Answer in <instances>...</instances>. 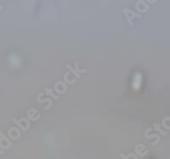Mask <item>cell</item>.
<instances>
[{"label": "cell", "mask_w": 170, "mask_h": 159, "mask_svg": "<svg viewBox=\"0 0 170 159\" xmlns=\"http://www.w3.org/2000/svg\"><path fill=\"white\" fill-rule=\"evenodd\" d=\"M153 129L156 130V131L160 132V134L163 136L168 134V131H167V130H162L161 129V125H160V124H156V123L153 124Z\"/></svg>", "instance_id": "5"}, {"label": "cell", "mask_w": 170, "mask_h": 159, "mask_svg": "<svg viewBox=\"0 0 170 159\" xmlns=\"http://www.w3.org/2000/svg\"><path fill=\"white\" fill-rule=\"evenodd\" d=\"M4 151L0 150V154H4Z\"/></svg>", "instance_id": "14"}, {"label": "cell", "mask_w": 170, "mask_h": 159, "mask_svg": "<svg viewBox=\"0 0 170 159\" xmlns=\"http://www.w3.org/2000/svg\"><path fill=\"white\" fill-rule=\"evenodd\" d=\"M134 151H135V154L137 155V157H143L148 153L149 151L146 149V147L143 144H138L135 146L134 147Z\"/></svg>", "instance_id": "1"}, {"label": "cell", "mask_w": 170, "mask_h": 159, "mask_svg": "<svg viewBox=\"0 0 170 159\" xmlns=\"http://www.w3.org/2000/svg\"><path fill=\"white\" fill-rule=\"evenodd\" d=\"M120 157H123V159H129V157H127V156H125L123 153H121V154H120Z\"/></svg>", "instance_id": "12"}, {"label": "cell", "mask_w": 170, "mask_h": 159, "mask_svg": "<svg viewBox=\"0 0 170 159\" xmlns=\"http://www.w3.org/2000/svg\"><path fill=\"white\" fill-rule=\"evenodd\" d=\"M45 91H46V95H47V96H50L51 97L53 98L54 100H59V99H60V96H59V95H58V96L54 95V94L53 93L52 90H50L49 88L46 87V88H45Z\"/></svg>", "instance_id": "7"}, {"label": "cell", "mask_w": 170, "mask_h": 159, "mask_svg": "<svg viewBox=\"0 0 170 159\" xmlns=\"http://www.w3.org/2000/svg\"><path fill=\"white\" fill-rule=\"evenodd\" d=\"M125 9V11H126L128 14H130L132 16H134L135 18H141L142 17V15H141L140 14H139V13H136V12H134V11H132V10H130L129 9Z\"/></svg>", "instance_id": "10"}, {"label": "cell", "mask_w": 170, "mask_h": 159, "mask_svg": "<svg viewBox=\"0 0 170 159\" xmlns=\"http://www.w3.org/2000/svg\"><path fill=\"white\" fill-rule=\"evenodd\" d=\"M43 92H40L39 94L37 95V103H49V105L46 107H44V110H48L49 109H50L51 106L53 105V101L51 98H45V99H41V97L43 96Z\"/></svg>", "instance_id": "2"}, {"label": "cell", "mask_w": 170, "mask_h": 159, "mask_svg": "<svg viewBox=\"0 0 170 159\" xmlns=\"http://www.w3.org/2000/svg\"><path fill=\"white\" fill-rule=\"evenodd\" d=\"M146 2H148V3H150V4H155V3L156 2V0H154V1H150V0H147Z\"/></svg>", "instance_id": "13"}, {"label": "cell", "mask_w": 170, "mask_h": 159, "mask_svg": "<svg viewBox=\"0 0 170 159\" xmlns=\"http://www.w3.org/2000/svg\"><path fill=\"white\" fill-rule=\"evenodd\" d=\"M66 68L68 69L69 70H70L71 72H72V74L76 76L77 78H78V79H79L80 77H81V75H80L78 74V72H77V71L75 70V69H73V68L72 67V65H71L70 63H67V64H66Z\"/></svg>", "instance_id": "9"}, {"label": "cell", "mask_w": 170, "mask_h": 159, "mask_svg": "<svg viewBox=\"0 0 170 159\" xmlns=\"http://www.w3.org/2000/svg\"><path fill=\"white\" fill-rule=\"evenodd\" d=\"M2 9H3V5H1V6H0V10H1Z\"/></svg>", "instance_id": "15"}, {"label": "cell", "mask_w": 170, "mask_h": 159, "mask_svg": "<svg viewBox=\"0 0 170 159\" xmlns=\"http://www.w3.org/2000/svg\"><path fill=\"white\" fill-rule=\"evenodd\" d=\"M37 113V111L35 109L34 111H33V114H30L29 113H27V119H29V120H31L32 122H35V121H37V120H38L40 119V117H41V115L40 114H37V116H36V117H33V115L35 113Z\"/></svg>", "instance_id": "4"}, {"label": "cell", "mask_w": 170, "mask_h": 159, "mask_svg": "<svg viewBox=\"0 0 170 159\" xmlns=\"http://www.w3.org/2000/svg\"><path fill=\"white\" fill-rule=\"evenodd\" d=\"M123 14H124V15H125V17H126L128 22H129V25H130V26H132V25H133V19H134L135 17L132 16L131 15H129L126 11H125V9H123Z\"/></svg>", "instance_id": "8"}, {"label": "cell", "mask_w": 170, "mask_h": 159, "mask_svg": "<svg viewBox=\"0 0 170 159\" xmlns=\"http://www.w3.org/2000/svg\"><path fill=\"white\" fill-rule=\"evenodd\" d=\"M150 130H152V128H148V129L146 130V132H145V138H146V139H148V140L156 138V141L155 142L152 143L153 146H156V144H158V143L160 142V138H161V137H160V135H159L158 134H153V135H149L148 134H149V132L150 131Z\"/></svg>", "instance_id": "3"}, {"label": "cell", "mask_w": 170, "mask_h": 159, "mask_svg": "<svg viewBox=\"0 0 170 159\" xmlns=\"http://www.w3.org/2000/svg\"><path fill=\"white\" fill-rule=\"evenodd\" d=\"M70 74L69 71L66 72V74L64 75V82H65L66 84H69V85H73L74 83L77 82V79H73L72 81H69L68 80V75Z\"/></svg>", "instance_id": "6"}, {"label": "cell", "mask_w": 170, "mask_h": 159, "mask_svg": "<svg viewBox=\"0 0 170 159\" xmlns=\"http://www.w3.org/2000/svg\"><path fill=\"white\" fill-rule=\"evenodd\" d=\"M75 70L79 74V73H85L87 72V69H78V63H76L75 64Z\"/></svg>", "instance_id": "11"}]
</instances>
